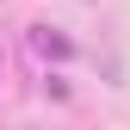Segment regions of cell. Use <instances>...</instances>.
<instances>
[{"label": "cell", "instance_id": "6da1fadb", "mask_svg": "<svg viewBox=\"0 0 130 130\" xmlns=\"http://www.w3.org/2000/svg\"><path fill=\"white\" fill-rule=\"evenodd\" d=\"M37 50H43V56H68V37H50V31H37Z\"/></svg>", "mask_w": 130, "mask_h": 130}]
</instances>
